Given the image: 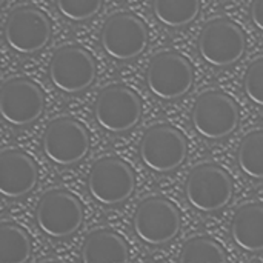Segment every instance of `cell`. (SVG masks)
I'll return each instance as SVG.
<instances>
[{
	"label": "cell",
	"instance_id": "cell-1",
	"mask_svg": "<svg viewBox=\"0 0 263 263\" xmlns=\"http://www.w3.org/2000/svg\"><path fill=\"white\" fill-rule=\"evenodd\" d=\"M185 194L190 205L197 211L214 213L231 202L234 183L222 166L216 163H202L190 173Z\"/></svg>",
	"mask_w": 263,
	"mask_h": 263
},
{
	"label": "cell",
	"instance_id": "cell-2",
	"mask_svg": "<svg viewBox=\"0 0 263 263\" xmlns=\"http://www.w3.org/2000/svg\"><path fill=\"white\" fill-rule=\"evenodd\" d=\"M35 222L48 237L65 239L74 234L83 222L82 203L66 190H49L35 208Z\"/></svg>",
	"mask_w": 263,
	"mask_h": 263
},
{
	"label": "cell",
	"instance_id": "cell-3",
	"mask_svg": "<svg viewBox=\"0 0 263 263\" xmlns=\"http://www.w3.org/2000/svg\"><path fill=\"white\" fill-rule=\"evenodd\" d=\"M133 227L137 237L153 247L171 242L180 230V214L165 197L143 199L134 211Z\"/></svg>",
	"mask_w": 263,
	"mask_h": 263
},
{
	"label": "cell",
	"instance_id": "cell-4",
	"mask_svg": "<svg viewBox=\"0 0 263 263\" xmlns=\"http://www.w3.org/2000/svg\"><path fill=\"white\" fill-rule=\"evenodd\" d=\"M193 126L208 140H220L234 133L239 125V108L236 102L220 91L200 94L193 108Z\"/></svg>",
	"mask_w": 263,
	"mask_h": 263
},
{
	"label": "cell",
	"instance_id": "cell-5",
	"mask_svg": "<svg viewBox=\"0 0 263 263\" xmlns=\"http://www.w3.org/2000/svg\"><path fill=\"white\" fill-rule=\"evenodd\" d=\"M186 153L185 136L166 123L148 128L140 142V159L154 173H170L179 168L185 162Z\"/></svg>",
	"mask_w": 263,
	"mask_h": 263
},
{
	"label": "cell",
	"instance_id": "cell-6",
	"mask_svg": "<svg viewBox=\"0 0 263 263\" xmlns=\"http://www.w3.org/2000/svg\"><path fill=\"white\" fill-rule=\"evenodd\" d=\"M43 153L55 165L79 163L89 149L86 128L72 117H59L48 123L43 133Z\"/></svg>",
	"mask_w": 263,
	"mask_h": 263
},
{
	"label": "cell",
	"instance_id": "cell-7",
	"mask_svg": "<svg viewBox=\"0 0 263 263\" xmlns=\"http://www.w3.org/2000/svg\"><path fill=\"white\" fill-rule=\"evenodd\" d=\"M247 49L243 31L228 18H214L205 25L199 35V52L202 59L217 68L239 62Z\"/></svg>",
	"mask_w": 263,
	"mask_h": 263
},
{
	"label": "cell",
	"instance_id": "cell-8",
	"mask_svg": "<svg viewBox=\"0 0 263 263\" xmlns=\"http://www.w3.org/2000/svg\"><path fill=\"white\" fill-rule=\"evenodd\" d=\"M194 83L191 63L177 52H160L153 57L146 71L149 91L162 100H176L190 92Z\"/></svg>",
	"mask_w": 263,
	"mask_h": 263
},
{
	"label": "cell",
	"instance_id": "cell-9",
	"mask_svg": "<svg viewBox=\"0 0 263 263\" xmlns=\"http://www.w3.org/2000/svg\"><path fill=\"white\" fill-rule=\"evenodd\" d=\"M136 188V176L131 166L117 157L99 159L88 177V190L92 199L102 205H119L131 197Z\"/></svg>",
	"mask_w": 263,
	"mask_h": 263
},
{
	"label": "cell",
	"instance_id": "cell-10",
	"mask_svg": "<svg viewBox=\"0 0 263 263\" xmlns=\"http://www.w3.org/2000/svg\"><path fill=\"white\" fill-rule=\"evenodd\" d=\"M94 116L97 123L114 134L134 128L142 116L139 96L125 85L106 86L96 99Z\"/></svg>",
	"mask_w": 263,
	"mask_h": 263
},
{
	"label": "cell",
	"instance_id": "cell-11",
	"mask_svg": "<svg viewBox=\"0 0 263 263\" xmlns=\"http://www.w3.org/2000/svg\"><path fill=\"white\" fill-rule=\"evenodd\" d=\"M49 79L62 92H82L91 86L96 79V62L92 55L82 46H62L51 59Z\"/></svg>",
	"mask_w": 263,
	"mask_h": 263
},
{
	"label": "cell",
	"instance_id": "cell-12",
	"mask_svg": "<svg viewBox=\"0 0 263 263\" xmlns=\"http://www.w3.org/2000/svg\"><path fill=\"white\" fill-rule=\"evenodd\" d=\"M100 42L111 59L120 62L133 60L148 46V29L139 17L129 12H119L106 20Z\"/></svg>",
	"mask_w": 263,
	"mask_h": 263
},
{
	"label": "cell",
	"instance_id": "cell-13",
	"mask_svg": "<svg viewBox=\"0 0 263 263\" xmlns=\"http://www.w3.org/2000/svg\"><path fill=\"white\" fill-rule=\"evenodd\" d=\"M51 39L48 17L34 6L15 8L5 23V40L18 54H34L43 49Z\"/></svg>",
	"mask_w": 263,
	"mask_h": 263
},
{
	"label": "cell",
	"instance_id": "cell-14",
	"mask_svg": "<svg viewBox=\"0 0 263 263\" xmlns=\"http://www.w3.org/2000/svg\"><path fill=\"white\" fill-rule=\"evenodd\" d=\"M45 99L42 89L28 79H11L0 89V114L12 126L34 123L43 112Z\"/></svg>",
	"mask_w": 263,
	"mask_h": 263
},
{
	"label": "cell",
	"instance_id": "cell-15",
	"mask_svg": "<svg viewBox=\"0 0 263 263\" xmlns=\"http://www.w3.org/2000/svg\"><path fill=\"white\" fill-rule=\"evenodd\" d=\"M39 180L34 160L20 149L0 153V193L8 199H18L31 193Z\"/></svg>",
	"mask_w": 263,
	"mask_h": 263
},
{
	"label": "cell",
	"instance_id": "cell-16",
	"mask_svg": "<svg viewBox=\"0 0 263 263\" xmlns=\"http://www.w3.org/2000/svg\"><path fill=\"white\" fill-rule=\"evenodd\" d=\"M234 243L247 253L263 251V205L251 202L242 205L231 222Z\"/></svg>",
	"mask_w": 263,
	"mask_h": 263
},
{
	"label": "cell",
	"instance_id": "cell-17",
	"mask_svg": "<svg viewBox=\"0 0 263 263\" xmlns=\"http://www.w3.org/2000/svg\"><path fill=\"white\" fill-rule=\"evenodd\" d=\"M126 242L111 230H96L82 245V263H128Z\"/></svg>",
	"mask_w": 263,
	"mask_h": 263
},
{
	"label": "cell",
	"instance_id": "cell-18",
	"mask_svg": "<svg viewBox=\"0 0 263 263\" xmlns=\"http://www.w3.org/2000/svg\"><path fill=\"white\" fill-rule=\"evenodd\" d=\"M153 12L165 26H186L197 18L200 0H153Z\"/></svg>",
	"mask_w": 263,
	"mask_h": 263
},
{
	"label": "cell",
	"instance_id": "cell-19",
	"mask_svg": "<svg viewBox=\"0 0 263 263\" xmlns=\"http://www.w3.org/2000/svg\"><path fill=\"white\" fill-rule=\"evenodd\" d=\"M31 256V242L25 230L15 223L0 227V263H26Z\"/></svg>",
	"mask_w": 263,
	"mask_h": 263
},
{
	"label": "cell",
	"instance_id": "cell-20",
	"mask_svg": "<svg viewBox=\"0 0 263 263\" xmlns=\"http://www.w3.org/2000/svg\"><path fill=\"white\" fill-rule=\"evenodd\" d=\"M237 160L243 174L263 180V129L253 131L243 137Z\"/></svg>",
	"mask_w": 263,
	"mask_h": 263
},
{
	"label": "cell",
	"instance_id": "cell-21",
	"mask_svg": "<svg viewBox=\"0 0 263 263\" xmlns=\"http://www.w3.org/2000/svg\"><path fill=\"white\" fill-rule=\"evenodd\" d=\"M183 263H225V251L211 237H193L182 247L180 259Z\"/></svg>",
	"mask_w": 263,
	"mask_h": 263
},
{
	"label": "cell",
	"instance_id": "cell-22",
	"mask_svg": "<svg viewBox=\"0 0 263 263\" xmlns=\"http://www.w3.org/2000/svg\"><path fill=\"white\" fill-rule=\"evenodd\" d=\"M103 0H55L57 11L71 22H86L102 8Z\"/></svg>",
	"mask_w": 263,
	"mask_h": 263
},
{
	"label": "cell",
	"instance_id": "cell-23",
	"mask_svg": "<svg viewBox=\"0 0 263 263\" xmlns=\"http://www.w3.org/2000/svg\"><path fill=\"white\" fill-rule=\"evenodd\" d=\"M243 91L253 103L263 106V59L253 62L247 69Z\"/></svg>",
	"mask_w": 263,
	"mask_h": 263
},
{
	"label": "cell",
	"instance_id": "cell-24",
	"mask_svg": "<svg viewBox=\"0 0 263 263\" xmlns=\"http://www.w3.org/2000/svg\"><path fill=\"white\" fill-rule=\"evenodd\" d=\"M251 20L263 32V0H253L251 5Z\"/></svg>",
	"mask_w": 263,
	"mask_h": 263
},
{
	"label": "cell",
	"instance_id": "cell-25",
	"mask_svg": "<svg viewBox=\"0 0 263 263\" xmlns=\"http://www.w3.org/2000/svg\"><path fill=\"white\" fill-rule=\"evenodd\" d=\"M51 263H77V262H71V260H54Z\"/></svg>",
	"mask_w": 263,
	"mask_h": 263
},
{
	"label": "cell",
	"instance_id": "cell-26",
	"mask_svg": "<svg viewBox=\"0 0 263 263\" xmlns=\"http://www.w3.org/2000/svg\"><path fill=\"white\" fill-rule=\"evenodd\" d=\"M166 263H183L182 260H179V262H166Z\"/></svg>",
	"mask_w": 263,
	"mask_h": 263
},
{
	"label": "cell",
	"instance_id": "cell-27",
	"mask_svg": "<svg viewBox=\"0 0 263 263\" xmlns=\"http://www.w3.org/2000/svg\"><path fill=\"white\" fill-rule=\"evenodd\" d=\"M0 3H2V5H3V3H5V0H0Z\"/></svg>",
	"mask_w": 263,
	"mask_h": 263
}]
</instances>
